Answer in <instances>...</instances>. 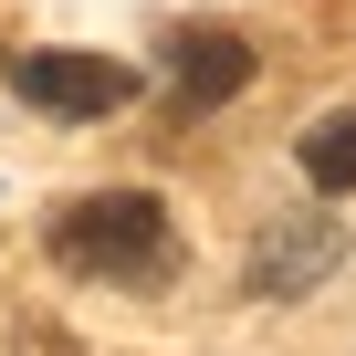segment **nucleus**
<instances>
[{
  "label": "nucleus",
  "instance_id": "nucleus-5",
  "mask_svg": "<svg viewBox=\"0 0 356 356\" xmlns=\"http://www.w3.org/2000/svg\"><path fill=\"white\" fill-rule=\"evenodd\" d=\"M293 157H304V178H314L325 200H335V189H356V105H346V115H314Z\"/></svg>",
  "mask_w": 356,
  "mask_h": 356
},
{
  "label": "nucleus",
  "instance_id": "nucleus-3",
  "mask_svg": "<svg viewBox=\"0 0 356 356\" xmlns=\"http://www.w3.org/2000/svg\"><path fill=\"white\" fill-rule=\"evenodd\" d=\"M11 84H22V105H42V115H115V105L136 95V74L105 63V53H11Z\"/></svg>",
  "mask_w": 356,
  "mask_h": 356
},
{
  "label": "nucleus",
  "instance_id": "nucleus-1",
  "mask_svg": "<svg viewBox=\"0 0 356 356\" xmlns=\"http://www.w3.org/2000/svg\"><path fill=\"white\" fill-rule=\"evenodd\" d=\"M42 241H53L63 273H115V283L168 273V210H157L147 189H95V200H74Z\"/></svg>",
  "mask_w": 356,
  "mask_h": 356
},
{
  "label": "nucleus",
  "instance_id": "nucleus-2",
  "mask_svg": "<svg viewBox=\"0 0 356 356\" xmlns=\"http://www.w3.org/2000/svg\"><path fill=\"white\" fill-rule=\"evenodd\" d=\"M335 262H346V220H325V210H273L262 241H252V262H241V283H252L262 304H304Z\"/></svg>",
  "mask_w": 356,
  "mask_h": 356
},
{
  "label": "nucleus",
  "instance_id": "nucleus-4",
  "mask_svg": "<svg viewBox=\"0 0 356 356\" xmlns=\"http://www.w3.org/2000/svg\"><path fill=\"white\" fill-rule=\"evenodd\" d=\"M168 74H178V105L210 115V105H231V95L252 84V42H241V32H220V22H200V32H178Z\"/></svg>",
  "mask_w": 356,
  "mask_h": 356
}]
</instances>
